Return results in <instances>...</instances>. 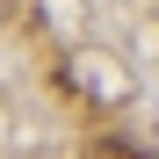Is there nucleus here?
<instances>
[{
	"mask_svg": "<svg viewBox=\"0 0 159 159\" xmlns=\"http://www.w3.org/2000/svg\"><path fill=\"white\" fill-rule=\"evenodd\" d=\"M87 159H145V152L123 145V138H101V145H87Z\"/></svg>",
	"mask_w": 159,
	"mask_h": 159,
	"instance_id": "f257e3e1",
	"label": "nucleus"
}]
</instances>
